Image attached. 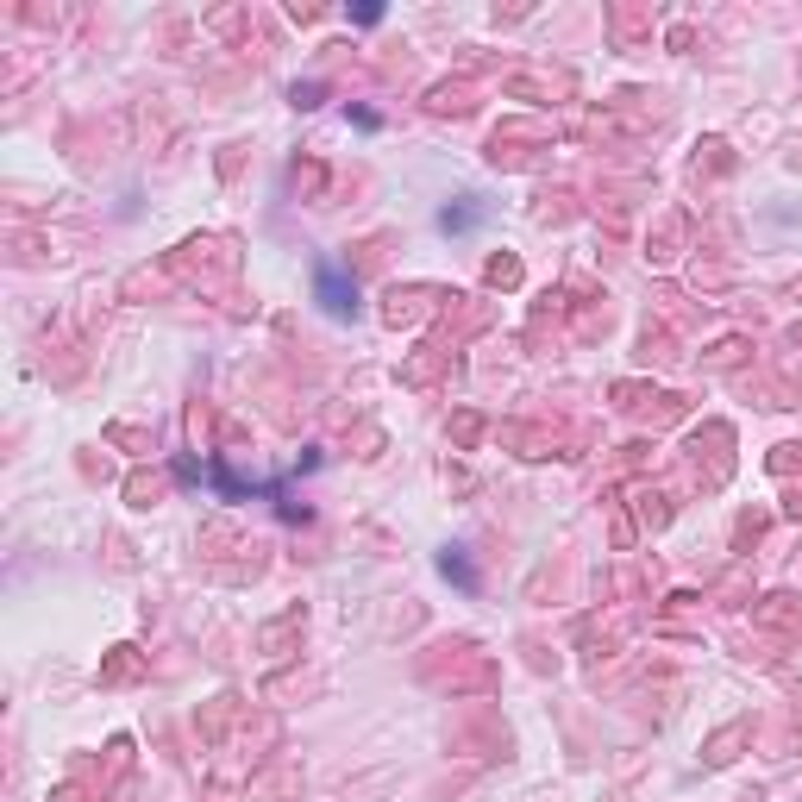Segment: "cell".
I'll list each match as a JSON object with an SVG mask.
<instances>
[{
	"label": "cell",
	"instance_id": "6da1fadb",
	"mask_svg": "<svg viewBox=\"0 0 802 802\" xmlns=\"http://www.w3.org/2000/svg\"><path fill=\"white\" fill-rule=\"evenodd\" d=\"M439 652H445V665L420 658V677L439 683V690L458 696V690H489V683H495V665H489V658L470 646V640H452V646H439Z\"/></svg>",
	"mask_w": 802,
	"mask_h": 802
},
{
	"label": "cell",
	"instance_id": "7a4b0ae2",
	"mask_svg": "<svg viewBox=\"0 0 802 802\" xmlns=\"http://www.w3.org/2000/svg\"><path fill=\"white\" fill-rule=\"evenodd\" d=\"M176 270H188L195 282H226L232 270H239V245L232 239H188L176 251Z\"/></svg>",
	"mask_w": 802,
	"mask_h": 802
},
{
	"label": "cell",
	"instance_id": "3957f363",
	"mask_svg": "<svg viewBox=\"0 0 802 802\" xmlns=\"http://www.w3.org/2000/svg\"><path fill=\"white\" fill-rule=\"evenodd\" d=\"M734 427H721V420H709V427H702L696 439H690V470L709 458V470H702V489H721L727 483V470H734Z\"/></svg>",
	"mask_w": 802,
	"mask_h": 802
},
{
	"label": "cell",
	"instance_id": "277c9868",
	"mask_svg": "<svg viewBox=\"0 0 802 802\" xmlns=\"http://www.w3.org/2000/svg\"><path fill=\"white\" fill-rule=\"evenodd\" d=\"M439 301H452V295L433 289V282H408V289H389L383 320H389V326H420L427 314H439Z\"/></svg>",
	"mask_w": 802,
	"mask_h": 802
},
{
	"label": "cell",
	"instance_id": "5b68a950",
	"mask_svg": "<svg viewBox=\"0 0 802 802\" xmlns=\"http://www.w3.org/2000/svg\"><path fill=\"white\" fill-rule=\"evenodd\" d=\"M746 740H752V721H727L721 734H715L709 746H702V765H709V771H721V765H734Z\"/></svg>",
	"mask_w": 802,
	"mask_h": 802
},
{
	"label": "cell",
	"instance_id": "8992f818",
	"mask_svg": "<svg viewBox=\"0 0 802 802\" xmlns=\"http://www.w3.org/2000/svg\"><path fill=\"white\" fill-rule=\"evenodd\" d=\"M427 113H439V120H445V113L464 120V113H477V88H470V82H439L427 94Z\"/></svg>",
	"mask_w": 802,
	"mask_h": 802
},
{
	"label": "cell",
	"instance_id": "52a82bcc",
	"mask_svg": "<svg viewBox=\"0 0 802 802\" xmlns=\"http://www.w3.org/2000/svg\"><path fill=\"white\" fill-rule=\"evenodd\" d=\"M251 796L257 802H289V796H301V765H276L264 777H251Z\"/></svg>",
	"mask_w": 802,
	"mask_h": 802
},
{
	"label": "cell",
	"instance_id": "ba28073f",
	"mask_svg": "<svg viewBox=\"0 0 802 802\" xmlns=\"http://www.w3.org/2000/svg\"><path fill=\"white\" fill-rule=\"evenodd\" d=\"M608 32H615L621 51H633L640 32H652V7H608Z\"/></svg>",
	"mask_w": 802,
	"mask_h": 802
},
{
	"label": "cell",
	"instance_id": "9c48e42d",
	"mask_svg": "<svg viewBox=\"0 0 802 802\" xmlns=\"http://www.w3.org/2000/svg\"><path fill=\"white\" fill-rule=\"evenodd\" d=\"M320 301H326L333 314H351V308H358V282H351L345 270L326 264V270H320Z\"/></svg>",
	"mask_w": 802,
	"mask_h": 802
},
{
	"label": "cell",
	"instance_id": "30bf717a",
	"mask_svg": "<svg viewBox=\"0 0 802 802\" xmlns=\"http://www.w3.org/2000/svg\"><path fill=\"white\" fill-rule=\"evenodd\" d=\"M508 445H521V458H552L558 452V433L552 427H502Z\"/></svg>",
	"mask_w": 802,
	"mask_h": 802
},
{
	"label": "cell",
	"instance_id": "8fae6325",
	"mask_svg": "<svg viewBox=\"0 0 802 802\" xmlns=\"http://www.w3.org/2000/svg\"><path fill=\"white\" fill-rule=\"evenodd\" d=\"M508 94H546V101H558V94H571V76H508Z\"/></svg>",
	"mask_w": 802,
	"mask_h": 802
},
{
	"label": "cell",
	"instance_id": "7c38bea8",
	"mask_svg": "<svg viewBox=\"0 0 802 802\" xmlns=\"http://www.w3.org/2000/svg\"><path fill=\"white\" fill-rule=\"evenodd\" d=\"M138 671H145V658H138L132 646H113V658H107V665H101V683H107V690H113V683H132Z\"/></svg>",
	"mask_w": 802,
	"mask_h": 802
},
{
	"label": "cell",
	"instance_id": "4fadbf2b",
	"mask_svg": "<svg viewBox=\"0 0 802 802\" xmlns=\"http://www.w3.org/2000/svg\"><path fill=\"white\" fill-rule=\"evenodd\" d=\"M163 489H170V483H163L157 470H138V477L126 483V502H132V508H157V502H163Z\"/></svg>",
	"mask_w": 802,
	"mask_h": 802
},
{
	"label": "cell",
	"instance_id": "5bb4252c",
	"mask_svg": "<svg viewBox=\"0 0 802 802\" xmlns=\"http://www.w3.org/2000/svg\"><path fill=\"white\" fill-rule=\"evenodd\" d=\"M301 627H308V615H301V608H289L282 621H270V627H264V652H276V658H282V646H289Z\"/></svg>",
	"mask_w": 802,
	"mask_h": 802
},
{
	"label": "cell",
	"instance_id": "9a60e30c",
	"mask_svg": "<svg viewBox=\"0 0 802 802\" xmlns=\"http://www.w3.org/2000/svg\"><path fill=\"white\" fill-rule=\"evenodd\" d=\"M633 508H640V527H665L671 521V495L665 489H640V495H633Z\"/></svg>",
	"mask_w": 802,
	"mask_h": 802
},
{
	"label": "cell",
	"instance_id": "2e32d148",
	"mask_svg": "<svg viewBox=\"0 0 802 802\" xmlns=\"http://www.w3.org/2000/svg\"><path fill=\"white\" fill-rule=\"evenodd\" d=\"M677 245H683V214H671L665 226H658V239L646 245V257H652V264H671V257H677Z\"/></svg>",
	"mask_w": 802,
	"mask_h": 802
},
{
	"label": "cell",
	"instance_id": "e0dca14e",
	"mask_svg": "<svg viewBox=\"0 0 802 802\" xmlns=\"http://www.w3.org/2000/svg\"><path fill=\"white\" fill-rule=\"evenodd\" d=\"M483 282H489V289H514V282H521V257H489Z\"/></svg>",
	"mask_w": 802,
	"mask_h": 802
},
{
	"label": "cell",
	"instance_id": "ac0fdd59",
	"mask_svg": "<svg viewBox=\"0 0 802 802\" xmlns=\"http://www.w3.org/2000/svg\"><path fill=\"white\" fill-rule=\"evenodd\" d=\"M759 621H771V627H790V621H796V596H765Z\"/></svg>",
	"mask_w": 802,
	"mask_h": 802
},
{
	"label": "cell",
	"instance_id": "d6986e66",
	"mask_svg": "<svg viewBox=\"0 0 802 802\" xmlns=\"http://www.w3.org/2000/svg\"><path fill=\"white\" fill-rule=\"evenodd\" d=\"M646 358H658V364H677V351H671V333H658V326H646Z\"/></svg>",
	"mask_w": 802,
	"mask_h": 802
},
{
	"label": "cell",
	"instance_id": "ffe728a7",
	"mask_svg": "<svg viewBox=\"0 0 802 802\" xmlns=\"http://www.w3.org/2000/svg\"><path fill=\"white\" fill-rule=\"evenodd\" d=\"M702 170H727V145H721V138H709V145H702V157H696V182H702Z\"/></svg>",
	"mask_w": 802,
	"mask_h": 802
},
{
	"label": "cell",
	"instance_id": "44dd1931",
	"mask_svg": "<svg viewBox=\"0 0 802 802\" xmlns=\"http://www.w3.org/2000/svg\"><path fill=\"white\" fill-rule=\"evenodd\" d=\"M439 571L452 577V583H464V589L477 583V571H470V564H464V552H445V558H439Z\"/></svg>",
	"mask_w": 802,
	"mask_h": 802
},
{
	"label": "cell",
	"instance_id": "7402d4cb",
	"mask_svg": "<svg viewBox=\"0 0 802 802\" xmlns=\"http://www.w3.org/2000/svg\"><path fill=\"white\" fill-rule=\"evenodd\" d=\"M771 470H777V477H784V470H802V445H777V452H771Z\"/></svg>",
	"mask_w": 802,
	"mask_h": 802
},
{
	"label": "cell",
	"instance_id": "603a6c76",
	"mask_svg": "<svg viewBox=\"0 0 802 802\" xmlns=\"http://www.w3.org/2000/svg\"><path fill=\"white\" fill-rule=\"evenodd\" d=\"M477 433H483L477 414H458V420H452V439H458V445H477Z\"/></svg>",
	"mask_w": 802,
	"mask_h": 802
},
{
	"label": "cell",
	"instance_id": "cb8c5ba5",
	"mask_svg": "<svg viewBox=\"0 0 802 802\" xmlns=\"http://www.w3.org/2000/svg\"><path fill=\"white\" fill-rule=\"evenodd\" d=\"M201 802H239V796H232L226 784H207V790H201Z\"/></svg>",
	"mask_w": 802,
	"mask_h": 802
},
{
	"label": "cell",
	"instance_id": "d4e9b609",
	"mask_svg": "<svg viewBox=\"0 0 802 802\" xmlns=\"http://www.w3.org/2000/svg\"><path fill=\"white\" fill-rule=\"evenodd\" d=\"M784 514H790V521H802V489H790V508Z\"/></svg>",
	"mask_w": 802,
	"mask_h": 802
},
{
	"label": "cell",
	"instance_id": "484cf974",
	"mask_svg": "<svg viewBox=\"0 0 802 802\" xmlns=\"http://www.w3.org/2000/svg\"><path fill=\"white\" fill-rule=\"evenodd\" d=\"M57 802H82V796H76V790H57Z\"/></svg>",
	"mask_w": 802,
	"mask_h": 802
},
{
	"label": "cell",
	"instance_id": "4316f807",
	"mask_svg": "<svg viewBox=\"0 0 802 802\" xmlns=\"http://www.w3.org/2000/svg\"><path fill=\"white\" fill-rule=\"evenodd\" d=\"M790 163H796V170H802V145H796V151H790Z\"/></svg>",
	"mask_w": 802,
	"mask_h": 802
},
{
	"label": "cell",
	"instance_id": "83f0119b",
	"mask_svg": "<svg viewBox=\"0 0 802 802\" xmlns=\"http://www.w3.org/2000/svg\"><path fill=\"white\" fill-rule=\"evenodd\" d=\"M602 802H621V796H602Z\"/></svg>",
	"mask_w": 802,
	"mask_h": 802
}]
</instances>
